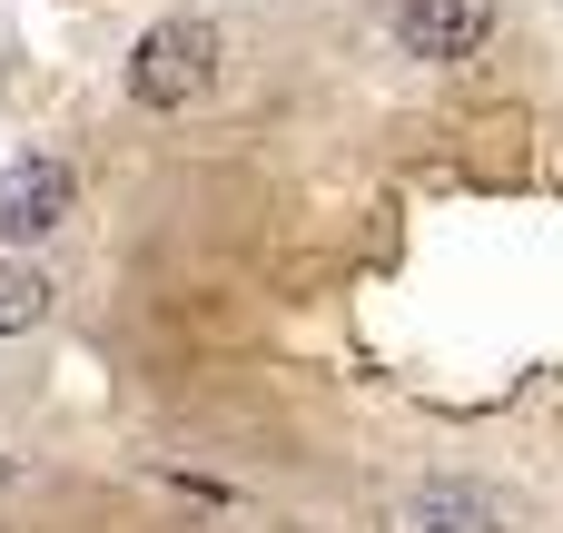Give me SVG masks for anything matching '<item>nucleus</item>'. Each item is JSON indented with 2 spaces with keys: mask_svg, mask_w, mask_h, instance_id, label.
Wrapping results in <instances>:
<instances>
[{
  "mask_svg": "<svg viewBox=\"0 0 563 533\" xmlns=\"http://www.w3.org/2000/svg\"><path fill=\"white\" fill-rule=\"evenodd\" d=\"M218 79V30L208 20H158V30H139V49H129V99L139 109H188L198 89Z\"/></svg>",
  "mask_w": 563,
  "mask_h": 533,
  "instance_id": "nucleus-1",
  "label": "nucleus"
},
{
  "mask_svg": "<svg viewBox=\"0 0 563 533\" xmlns=\"http://www.w3.org/2000/svg\"><path fill=\"white\" fill-rule=\"evenodd\" d=\"M495 30V0H396V40L416 59H475Z\"/></svg>",
  "mask_w": 563,
  "mask_h": 533,
  "instance_id": "nucleus-2",
  "label": "nucleus"
},
{
  "mask_svg": "<svg viewBox=\"0 0 563 533\" xmlns=\"http://www.w3.org/2000/svg\"><path fill=\"white\" fill-rule=\"evenodd\" d=\"M69 218V168L59 158H10L0 168V237H49Z\"/></svg>",
  "mask_w": 563,
  "mask_h": 533,
  "instance_id": "nucleus-3",
  "label": "nucleus"
},
{
  "mask_svg": "<svg viewBox=\"0 0 563 533\" xmlns=\"http://www.w3.org/2000/svg\"><path fill=\"white\" fill-rule=\"evenodd\" d=\"M406 524L416 533H515L485 485H416V495H406Z\"/></svg>",
  "mask_w": 563,
  "mask_h": 533,
  "instance_id": "nucleus-4",
  "label": "nucleus"
},
{
  "mask_svg": "<svg viewBox=\"0 0 563 533\" xmlns=\"http://www.w3.org/2000/svg\"><path fill=\"white\" fill-rule=\"evenodd\" d=\"M49 317V277L40 267H0V336H30Z\"/></svg>",
  "mask_w": 563,
  "mask_h": 533,
  "instance_id": "nucleus-5",
  "label": "nucleus"
}]
</instances>
